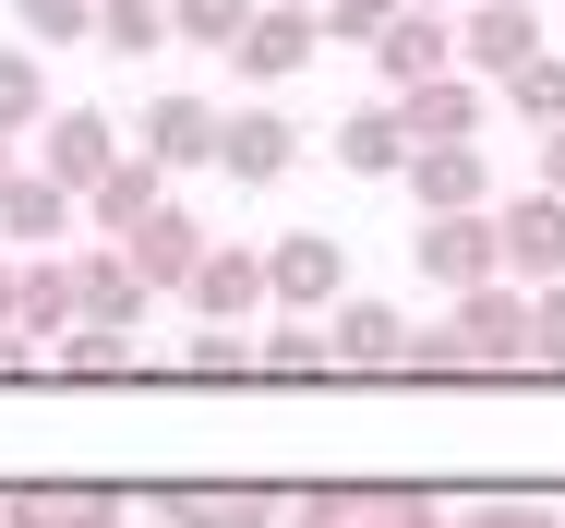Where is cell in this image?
Segmentation results:
<instances>
[{
  "instance_id": "1",
  "label": "cell",
  "mask_w": 565,
  "mask_h": 528,
  "mask_svg": "<svg viewBox=\"0 0 565 528\" xmlns=\"http://www.w3.org/2000/svg\"><path fill=\"white\" fill-rule=\"evenodd\" d=\"M409 373H530V289L493 277V289L446 301L434 336H409Z\"/></svg>"
},
{
  "instance_id": "2",
  "label": "cell",
  "mask_w": 565,
  "mask_h": 528,
  "mask_svg": "<svg viewBox=\"0 0 565 528\" xmlns=\"http://www.w3.org/2000/svg\"><path fill=\"white\" fill-rule=\"evenodd\" d=\"M277 528H446V505L409 481H313V493H289Z\"/></svg>"
},
{
  "instance_id": "3",
  "label": "cell",
  "mask_w": 565,
  "mask_h": 528,
  "mask_svg": "<svg viewBox=\"0 0 565 528\" xmlns=\"http://www.w3.org/2000/svg\"><path fill=\"white\" fill-rule=\"evenodd\" d=\"M409 265H422V277H434L446 301H469V289H493V277H505V240H493V205H481V216H422Z\"/></svg>"
},
{
  "instance_id": "4",
  "label": "cell",
  "mask_w": 565,
  "mask_h": 528,
  "mask_svg": "<svg viewBox=\"0 0 565 528\" xmlns=\"http://www.w3.org/2000/svg\"><path fill=\"white\" fill-rule=\"evenodd\" d=\"M120 157H132V144H120V120H109V108H49V132H36V169H49L73 205L109 181Z\"/></svg>"
},
{
  "instance_id": "5",
  "label": "cell",
  "mask_w": 565,
  "mask_h": 528,
  "mask_svg": "<svg viewBox=\"0 0 565 528\" xmlns=\"http://www.w3.org/2000/svg\"><path fill=\"white\" fill-rule=\"evenodd\" d=\"M205 252H217V228H205L193 205H157L132 240H120V265H132L145 289H181V301H193V277H205Z\"/></svg>"
},
{
  "instance_id": "6",
  "label": "cell",
  "mask_w": 565,
  "mask_h": 528,
  "mask_svg": "<svg viewBox=\"0 0 565 528\" xmlns=\"http://www.w3.org/2000/svg\"><path fill=\"white\" fill-rule=\"evenodd\" d=\"M313 49H326V12H313V0H277V12H253V24H241L228 73H241V85H289Z\"/></svg>"
},
{
  "instance_id": "7",
  "label": "cell",
  "mask_w": 565,
  "mask_h": 528,
  "mask_svg": "<svg viewBox=\"0 0 565 528\" xmlns=\"http://www.w3.org/2000/svg\"><path fill=\"white\" fill-rule=\"evenodd\" d=\"M530 61H542V12H505V0H469V12H457V73L518 85Z\"/></svg>"
},
{
  "instance_id": "8",
  "label": "cell",
  "mask_w": 565,
  "mask_h": 528,
  "mask_svg": "<svg viewBox=\"0 0 565 528\" xmlns=\"http://www.w3.org/2000/svg\"><path fill=\"white\" fill-rule=\"evenodd\" d=\"M493 240H505V277L518 289H565V193H518V205L493 216Z\"/></svg>"
},
{
  "instance_id": "9",
  "label": "cell",
  "mask_w": 565,
  "mask_h": 528,
  "mask_svg": "<svg viewBox=\"0 0 565 528\" xmlns=\"http://www.w3.org/2000/svg\"><path fill=\"white\" fill-rule=\"evenodd\" d=\"M338 277H349V252L326 240V228H277V240H265V289H277V313H338Z\"/></svg>"
},
{
  "instance_id": "10",
  "label": "cell",
  "mask_w": 565,
  "mask_h": 528,
  "mask_svg": "<svg viewBox=\"0 0 565 528\" xmlns=\"http://www.w3.org/2000/svg\"><path fill=\"white\" fill-rule=\"evenodd\" d=\"M397 181H409L422 216H481V205H493V157H481V144H409Z\"/></svg>"
},
{
  "instance_id": "11",
  "label": "cell",
  "mask_w": 565,
  "mask_h": 528,
  "mask_svg": "<svg viewBox=\"0 0 565 528\" xmlns=\"http://www.w3.org/2000/svg\"><path fill=\"white\" fill-rule=\"evenodd\" d=\"M157 517L169 528H277L289 493H265V481H157Z\"/></svg>"
},
{
  "instance_id": "12",
  "label": "cell",
  "mask_w": 565,
  "mask_h": 528,
  "mask_svg": "<svg viewBox=\"0 0 565 528\" xmlns=\"http://www.w3.org/2000/svg\"><path fill=\"white\" fill-rule=\"evenodd\" d=\"M217 132H228V108H217V97H157L145 120H132V144H145L169 181H181V169H217Z\"/></svg>"
},
{
  "instance_id": "13",
  "label": "cell",
  "mask_w": 565,
  "mask_h": 528,
  "mask_svg": "<svg viewBox=\"0 0 565 528\" xmlns=\"http://www.w3.org/2000/svg\"><path fill=\"white\" fill-rule=\"evenodd\" d=\"M193 313H205V324H253V313H277V289H265V240H217V252H205Z\"/></svg>"
},
{
  "instance_id": "14",
  "label": "cell",
  "mask_w": 565,
  "mask_h": 528,
  "mask_svg": "<svg viewBox=\"0 0 565 528\" xmlns=\"http://www.w3.org/2000/svg\"><path fill=\"white\" fill-rule=\"evenodd\" d=\"M326 348H338V373H409V313L397 301H338Z\"/></svg>"
},
{
  "instance_id": "15",
  "label": "cell",
  "mask_w": 565,
  "mask_h": 528,
  "mask_svg": "<svg viewBox=\"0 0 565 528\" xmlns=\"http://www.w3.org/2000/svg\"><path fill=\"white\" fill-rule=\"evenodd\" d=\"M0 528H120V493L109 481H12Z\"/></svg>"
},
{
  "instance_id": "16",
  "label": "cell",
  "mask_w": 565,
  "mask_h": 528,
  "mask_svg": "<svg viewBox=\"0 0 565 528\" xmlns=\"http://www.w3.org/2000/svg\"><path fill=\"white\" fill-rule=\"evenodd\" d=\"M373 73H385V97H409V85L457 73V24H446V12H397V24L373 36Z\"/></svg>"
},
{
  "instance_id": "17",
  "label": "cell",
  "mask_w": 565,
  "mask_h": 528,
  "mask_svg": "<svg viewBox=\"0 0 565 528\" xmlns=\"http://www.w3.org/2000/svg\"><path fill=\"white\" fill-rule=\"evenodd\" d=\"M289 157H301V132H289L277 108H228V132H217V181L265 193V181H289Z\"/></svg>"
},
{
  "instance_id": "18",
  "label": "cell",
  "mask_w": 565,
  "mask_h": 528,
  "mask_svg": "<svg viewBox=\"0 0 565 528\" xmlns=\"http://www.w3.org/2000/svg\"><path fill=\"white\" fill-rule=\"evenodd\" d=\"M409 144H469V132H481V108H493V85H481V73H434V85H409Z\"/></svg>"
},
{
  "instance_id": "19",
  "label": "cell",
  "mask_w": 565,
  "mask_h": 528,
  "mask_svg": "<svg viewBox=\"0 0 565 528\" xmlns=\"http://www.w3.org/2000/svg\"><path fill=\"white\" fill-rule=\"evenodd\" d=\"M338 169H349V181H397V169H409V108H397V97L349 108V120H338Z\"/></svg>"
},
{
  "instance_id": "20",
  "label": "cell",
  "mask_w": 565,
  "mask_h": 528,
  "mask_svg": "<svg viewBox=\"0 0 565 528\" xmlns=\"http://www.w3.org/2000/svg\"><path fill=\"white\" fill-rule=\"evenodd\" d=\"M73 216H85V205H73L49 169H24V181L0 193V240H12V265H24V252H49V240H73Z\"/></svg>"
},
{
  "instance_id": "21",
  "label": "cell",
  "mask_w": 565,
  "mask_h": 528,
  "mask_svg": "<svg viewBox=\"0 0 565 528\" xmlns=\"http://www.w3.org/2000/svg\"><path fill=\"white\" fill-rule=\"evenodd\" d=\"M169 205V169H157V157H145V144H132V157H120L109 181H97V193H85V216H97V228H109V240H132V228H145V216Z\"/></svg>"
},
{
  "instance_id": "22",
  "label": "cell",
  "mask_w": 565,
  "mask_h": 528,
  "mask_svg": "<svg viewBox=\"0 0 565 528\" xmlns=\"http://www.w3.org/2000/svg\"><path fill=\"white\" fill-rule=\"evenodd\" d=\"M73 324H85V289H73V265H61V252H24V336H36V348H61Z\"/></svg>"
},
{
  "instance_id": "23",
  "label": "cell",
  "mask_w": 565,
  "mask_h": 528,
  "mask_svg": "<svg viewBox=\"0 0 565 528\" xmlns=\"http://www.w3.org/2000/svg\"><path fill=\"white\" fill-rule=\"evenodd\" d=\"M73 289H85V324H120V336L145 324V301H157V289L120 265V252H73Z\"/></svg>"
},
{
  "instance_id": "24",
  "label": "cell",
  "mask_w": 565,
  "mask_h": 528,
  "mask_svg": "<svg viewBox=\"0 0 565 528\" xmlns=\"http://www.w3.org/2000/svg\"><path fill=\"white\" fill-rule=\"evenodd\" d=\"M253 373H277V385H301V373H338V348L313 336V313H277L253 336Z\"/></svg>"
},
{
  "instance_id": "25",
  "label": "cell",
  "mask_w": 565,
  "mask_h": 528,
  "mask_svg": "<svg viewBox=\"0 0 565 528\" xmlns=\"http://www.w3.org/2000/svg\"><path fill=\"white\" fill-rule=\"evenodd\" d=\"M0 132H12V144H24V132H49V73H36V49H24V36L0 49Z\"/></svg>"
},
{
  "instance_id": "26",
  "label": "cell",
  "mask_w": 565,
  "mask_h": 528,
  "mask_svg": "<svg viewBox=\"0 0 565 528\" xmlns=\"http://www.w3.org/2000/svg\"><path fill=\"white\" fill-rule=\"evenodd\" d=\"M97 49H109V61H145V49H181V36H169V0H97Z\"/></svg>"
},
{
  "instance_id": "27",
  "label": "cell",
  "mask_w": 565,
  "mask_h": 528,
  "mask_svg": "<svg viewBox=\"0 0 565 528\" xmlns=\"http://www.w3.org/2000/svg\"><path fill=\"white\" fill-rule=\"evenodd\" d=\"M49 360H61L73 385H109V373H132V336H120V324H73V336H61Z\"/></svg>"
},
{
  "instance_id": "28",
  "label": "cell",
  "mask_w": 565,
  "mask_h": 528,
  "mask_svg": "<svg viewBox=\"0 0 565 528\" xmlns=\"http://www.w3.org/2000/svg\"><path fill=\"white\" fill-rule=\"evenodd\" d=\"M241 24H253V0H169V36H181V49H241Z\"/></svg>"
},
{
  "instance_id": "29",
  "label": "cell",
  "mask_w": 565,
  "mask_h": 528,
  "mask_svg": "<svg viewBox=\"0 0 565 528\" xmlns=\"http://www.w3.org/2000/svg\"><path fill=\"white\" fill-rule=\"evenodd\" d=\"M12 36L24 49H73V36H97V0H12Z\"/></svg>"
},
{
  "instance_id": "30",
  "label": "cell",
  "mask_w": 565,
  "mask_h": 528,
  "mask_svg": "<svg viewBox=\"0 0 565 528\" xmlns=\"http://www.w3.org/2000/svg\"><path fill=\"white\" fill-rule=\"evenodd\" d=\"M505 108H518L530 132H554V120H565V61H554V49H542V61H530V73L505 85Z\"/></svg>"
},
{
  "instance_id": "31",
  "label": "cell",
  "mask_w": 565,
  "mask_h": 528,
  "mask_svg": "<svg viewBox=\"0 0 565 528\" xmlns=\"http://www.w3.org/2000/svg\"><path fill=\"white\" fill-rule=\"evenodd\" d=\"M313 12H326V49H373L409 0H313Z\"/></svg>"
},
{
  "instance_id": "32",
  "label": "cell",
  "mask_w": 565,
  "mask_h": 528,
  "mask_svg": "<svg viewBox=\"0 0 565 528\" xmlns=\"http://www.w3.org/2000/svg\"><path fill=\"white\" fill-rule=\"evenodd\" d=\"M181 373H193V385H228V373H253V336H241V324H205V336L181 348Z\"/></svg>"
},
{
  "instance_id": "33",
  "label": "cell",
  "mask_w": 565,
  "mask_h": 528,
  "mask_svg": "<svg viewBox=\"0 0 565 528\" xmlns=\"http://www.w3.org/2000/svg\"><path fill=\"white\" fill-rule=\"evenodd\" d=\"M530 373H565V289H530Z\"/></svg>"
},
{
  "instance_id": "34",
  "label": "cell",
  "mask_w": 565,
  "mask_h": 528,
  "mask_svg": "<svg viewBox=\"0 0 565 528\" xmlns=\"http://www.w3.org/2000/svg\"><path fill=\"white\" fill-rule=\"evenodd\" d=\"M446 528H565L554 505H505V493H493V505H469V517H446Z\"/></svg>"
},
{
  "instance_id": "35",
  "label": "cell",
  "mask_w": 565,
  "mask_h": 528,
  "mask_svg": "<svg viewBox=\"0 0 565 528\" xmlns=\"http://www.w3.org/2000/svg\"><path fill=\"white\" fill-rule=\"evenodd\" d=\"M530 169H542V193H565V120L542 132V144H530Z\"/></svg>"
},
{
  "instance_id": "36",
  "label": "cell",
  "mask_w": 565,
  "mask_h": 528,
  "mask_svg": "<svg viewBox=\"0 0 565 528\" xmlns=\"http://www.w3.org/2000/svg\"><path fill=\"white\" fill-rule=\"evenodd\" d=\"M36 360H49V348H36V336H0V385H24V373H36Z\"/></svg>"
},
{
  "instance_id": "37",
  "label": "cell",
  "mask_w": 565,
  "mask_h": 528,
  "mask_svg": "<svg viewBox=\"0 0 565 528\" xmlns=\"http://www.w3.org/2000/svg\"><path fill=\"white\" fill-rule=\"evenodd\" d=\"M0 336H24V265H0Z\"/></svg>"
},
{
  "instance_id": "38",
  "label": "cell",
  "mask_w": 565,
  "mask_h": 528,
  "mask_svg": "<svg viewBox=\"0 0 565 528\" xmlns=\"http://www.w3.org/2000/svg\"><path fill=\"white\" fill-rule=\"evenodd\" d=\"M12 181H24V169H12V132H0V193H12Z\"/></svg>"
},
{
  "instance_id": "39",
  "label": "cell",
  "mask_w": 565,
  "mask_h": 528,
  "mask_svg": "<svg viewBox=\"0 0 565 528\" xmlns=\"http://www.w3.org/2000/svg\"><path fill=\"white\" fill-rule=\"evenodd\" d=\"M409 12H469V0H409Z\"/></svg>"
},
{
  "instance_id": "40",
  "label": "cell",
  "mask_w": 565,
  "mask_h": 528,
  "mask_svg": "<svg viewBox=\"0 0 565 528\" xmlns=\"http://www.w3.org/2000/svg\"><path fill=\"white\" fill-rule=\"evenodd\" d=\"M505 12H542V0H505Z\"/></svg>"
}]
</instances>
